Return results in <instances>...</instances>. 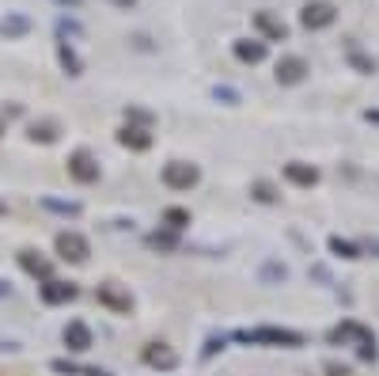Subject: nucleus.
Segmentation results:
<instances>
[{"label":"nucleus","mask_w":379,"mask_h":376,"mask_svg":"<svg viewBox=\"0 0 379 376\" xmlns=\"http://www.w3.org/2000/svg\"><path fill=\"white\" fill-rule=\"evenodd\" d=\"M121 4H129V0H121Z\"/></svg>","instance_id":"f257e3e1"}]
</instances>
